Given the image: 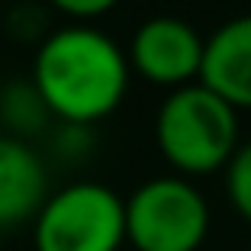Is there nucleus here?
Returning <instances> with one entry per match:
<instances>
[{"label":"nucleus","instance_id":"9b49d317","mask_svg":"<svg viewBox=\"0 0 251 251\" xmlns=\"http://www.w3.org/2000/svg\"><path fill=\"white\" fill-rule=\"evenodd\" d=\"M248 251H251V248H248Z\"/></svg>","mask_w":251,"mask_h":251},{"label":"nucleus","instance_id":"7ed1b4c3","mask_svg":"<svg viewBox=\"0 0 251 251\" xmlns=\"http://www.w3.org/2000/svg\"><path fill=\"white\" fill-rule=\"evenodd\" d=\"M123 245L126 200L97 180L49 193L32 219V251H119Z\"/></svg>","mask_w":251,"mask_h":251},{"label":"nucleus","instance_id":"423d86ee","mask_svg":"<svg viewBox=\"0 0 251 251\" xmlns=\"http://www.w3.org/2000/svg\"><path fill=\"white\" fill-rule=\"evenodd\" d=\"M197 81L235 110H251V13L222 23L206 36Z\"/></svg>","mask_w":251,"mask_h":251},{"label":"nucleus","instance_id":"1a4fd4ad","mask_svg":"<svg viewBox=\"0 0 251 251\" xmlns=\"http://www.w3.org/2000/svg\"><path fill=\"white\" fill-rule=\"evenodd\" d=\"M226 193L232 209L251 226V142L238 145L232 161L226 164Z\"/></svg>","mask_w":251,"mask_h":251},{"label":"nucleus","instance_id":"0eeeda50","mask_svg":"<svg viewBox=\"0 0 251 251\" xmlns=\"http://www.w3.org/2000/svg\"><path fill=\"white\" fill-rule=\"evenodd\" d=\"M49 200V171L26 139L0 135V232L32 222Z\"/></svg>","mask_w":251,"mask_h":251},{"label":"nucleus","instance_id":"f03ea898","mask_svg":"<svg viewBox=\"0 0 251 251\" xmlns=\"http://www.w3.org/2000/svg\"><path fill=\"white\" fill-rule=\"evenodd\" d=\"M155 142L161 158L187 180L226 171L238 151V110L200 81L184 84L164 97Z\"/></svg>","mask_w":251,"mask_h":251},{"label":"nucleus","instance_id":"9d476101","mask_svg":"<svg viewBox=\"0 0 251 251\" xmlns=\"http://www.w3.org/2000/svg\"><path fill=\"white\" fill-rule=\"evenodd\" d=\"M58 13L71 16L74 23H90L97 16H106L119 0H49Z\"/></svg>","mask_w":251,"mask_h":251},{"label":"nucleus","instance_id":"20e7f679","mask_svg":"<svg viewBox=\"0 0 251 251\" xmlns=\"http://www.w3.org/2000/svg\"><path fill=\"white\" fill-rule=\"evenodd\" d=\"M209 203L180 174L139 184L126 200V242L132 251H200L209 235Z\"/></svg>","mask_w":251,"mask_h":251},{"label":"nucleus","instance_id":"6e6552de","mask_svg":"<svg viewBox=\"0 0 251 251\" xmlns=\"http://www.w3.org/2000/svg\"><path fill=\"white\" fill-rule=\"evenodd\" d=\"M0 110H3V123L10 126V132L16 139L36 135L45 123H49V106L39 97V90L32 87V81H13L3 97H0Z\"/></svg>","mask_w":251,"mask_h":251},{"label":"nucleus","instance_id":"f257e3e1","mask_svg":"<svg viewBox=\"0 0 251 251\" xmlns=\"http://www.w3.org/2000/svg\"><path fill=\"white\" fill-rule=\"evenodd\" d=\"M129 58L106 32L71 23L42 39L32 87L65 126H94L113 116L129 94Z\"/></svg>","mask_w":251,"mask_h":251},{"label":"nucleus","instance_id":"39448f33","mask_svg":"<svg viewBox=\"0 0 251 251\" xmlns=\"http://www.w3.org/2000/svg\"><path fill=\"white\" fill-rule=\"evenodd\" d=\"M203 45H206V39L187 20L151 16L132 32L129 68H135L145 81L158 84V87L177 90L200 77Z\"/></svg>","mask_w":251,"mask_h":251}]
</instances>
